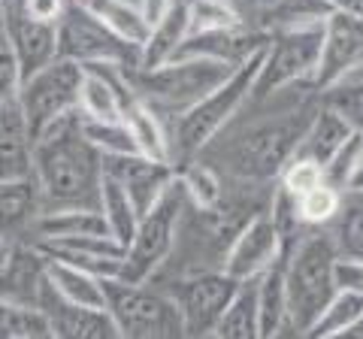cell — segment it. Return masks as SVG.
<instances>
[{"label": "cell", "mask_w": 363, "mask_h": 339, "mask_svg": "<svg viewBox=\"0 0 363 339\" xmlns=\"http://www.w3.org/2000/svg\"><path fill=\"white\" fill-rule=\"evenodd\" d=\"M318 106L321 91L312 79L248 97L240 116L206 143L200 161L215 167L227 182L272 188L297 152Z\"/></svg>", "instance_id": "obj_1"}, {"label": "cell", "mask_w": 363, "mask_h": 339, "mask_svg": "<svg viewBox=\"0 0 363 339\" xmlns=\"http://www.w3.org/2000/svg\"><path fill=\"white\" fill-rule=\"evenodd\" d=\"M33 176H37L43 212L97 206L104 188V155L88 143L79 109L52 124L37 140L33 152Z\"/></svg>", "instance_id": "obj_2"}, {"label": "cell", "mask_w": 363, "mask_h": 339, "mask_svg": "<svg viewBox=\"0 0 363 339\" xmlns=\"http://www.w3.org/2000/svg\"><path fill=\"white\" fill-rule=\"evenodd\" d=\"M339 248L330 228H300L285 240L288 336H309L312 324L333 300Z\"/></svg>", "instance_id": "obj_3"}, {"label": "cell", "mask_w": 363, "mask_h": 339, "mask_svg": "<svg viewBox=\"0 0 363 339\" xmlns=\"http://www.w3.org/2000/svg\"><path fill=\"white\" fill-rule=\"evenodd\" d=\"M236 67H227L221 61L203 58V55H176L157 67H130V85L143 104H149L155 112L173 121L203 100L215 85H221Z\"/></svg>", "instance_id": "obj_4"}, {"label": "cell", "mask_w": 363, "mask_h": 339, "mask_svg": "<svg viewBox=\"0 0 363 339\" xmlns=\"http://www.w3.org/2000/svg\"><path fill=\"white\" fill-rule=\"evenodd\" d=\"M260 58H264V52L255 55L252 61L240 64L221 85H215L206 97L197 100L194 106H188L173 121V164H176V170L182 164L200 157V152L206 149V143L218 137L227 124L240 116V109L248 104V97H252L255 79L260 70Z\"/></svg>", "instance_id": "obj_5"}, {"label": "cell", "mask_w": 363, "mask_h": 339, "mask_svg": "<svg viewBox=\"0 0 363 339\" xmlns=\"http://www.w3.org/2000/svg\"><path fill=\"white\" fill-rule=\"evenodd\" d=\"M106 309L116 321L121 339H179L185 336V321L173 294L152 282L104 279Z\"/></svg>", "instance_id": "obj_6"}, {"label": "cell", "mask_w": 363, "mask_h": 339, "mask_svg": "<svg viewBox=\"0 0 363 339\" xmlns=\"http://www.w3.org/2000/svg\"><path fill=\"white\" fill-rule=\"evenodd\" d=\"M58 55L82 67L100 61L140 67V46L121 40L85 0H67L58 18Z\"/></svg>", "instance_id": "obj_7"}, {"label": "cell", "mask_w": 363, "mask_h": 339, "mask_svg": "<svg viewBox=\"0 0 363 339\" xmlns=\"http://www.w3.org/2000/svg\"><path fill=\"white\" fill-rule=\"evenodd\" d=\"M182 206H185V191L179 185V173L176 182L167 194L155 203L136 224L133 240L124 245V264H121V276L128 282H149L157 269L164 267L176 245V230H179V218H182Z\"/></svg>", "instance_id": "obj_8"}, {"label": "cell", "mask_w": 363, "mask_h": 339, "mask_svg": "<svg viewBox=\"0 0 363 339\" xmlns=\"http://www.w3.org/2000/svg\"><path fill=\"white\" fill-rule=\"evenodd\" d=\"M79 85H82V64L70 58H55L37 73L21 79L18 104L25 109L33 140H40L58 118L76 112Z\"/></svg>", "instance_id": "obj_9"}, {"label": "cell", "mask_w": 363, "mask_h": 339, "mask_svg": "<svg viewBox=\"0 0 363 339\" xmlns=\"http://www.w3.org/2000/svg\"><path fill=\"white\" fill-rule=\"evenodd\" d=\"M321 33L324 28H297V30L269 33L252 97L312 79L318 67V55H321Z\"/></svg>", "instance_id": "obj_10"}, {"label": "cell", "mask_w": 363, "mask_h": 339, "mask_svg": "<svg viewBox=\"0 0 363 339\" xmlns=\"http://www.w3.org/2000/svg\"><path fill=\"white\" fill-rule=\"evenodd\" d=\"M157 288L173 294L182 321H185V336H212L215 324L221 321L240 282L230 273H224V269H209V273L182 276L169 282V285H157Z\"/></svg>", "instance_id": "obj_11"}, {"label": "cell", "mask_w": 363, "mask_h": 339, "mask_svg": "<svg viewBox=\"0 0 363 339\" xmlns=\"http://www.w3.org/2000/svg\"><path fill=\"white\" fill-rule=\"evenodd\" d=\"M360 67H363V18L333 9V16L324 21L321 55H318L312 82L324 94L327 88L348 79Z\"/></svg>", "instance_id": "obj_12"}, {"label": "cell", "mask_w": 363, "mask_h": 339, "mask_svg": "<svg viewBox=\"0 0 363 339\" xmlns=\"http://www.w3.org/2000/svg\"><path fill=\"white\" fill-rule=\"evenodd\" d=\"M4 33L21 79L58 58V21H43L30 16L25 0H9Z\"/></svg>", "instance_id": "obj_13"}, {"label": "cell", "mask_w": 363, "mask_h": 339, "mask_svg": "<svg viewBox=\"0 0 363 339\" xmlns=\"http://www.w3.org/2000/svg\"><path fill=\"white\" fill-rule=\"evenodd\" d=\"M104 173L128 191L133 197L140 216H145L157 200H161L176 182V167L169 161H157L143 152L130 155H106L104 157Z\"/></svg>", "instance_id": "obj_14"}, {"label": "cell", "mask_w": 363, "mask_h": 339, "mask_svg": "<svg viewBox=\"0 0 363 339\" xmlns=\"http://www.w3.org/2000/svg\"><path fill=\"white\" fill-rule=\"evenodd\" d=\"M281 252H285V233L272 221L269 206H267L233 240L230 252H227V261H224V273H230L236 282L257 279L264 269H269L279 261Z\"/></svg>", "instance_id": "obj_15"}, {"label": "cell", "mask_w": 363, "mask_h": 339, "mask_svg": "<svg viewBox=\"0 0 363 339\" xmlns=\"http://www.w3.org/2000/svg\"><path fill=\"white\" fill-rule=\"evenodd\" d=\"M40 309L49 315L55 339H121L106 306H79L64 300L52 282L40 300Z\"/></svg>", "instance_id": "obj_16"}, {"label": "cell", "mask_w": 363, "mask_h": 339, "mask_svg": "<svg viewBox=\"0 0 363 339\" xmlns=\"http://www.w3.org/2000/svg\"><path fill=\"white\" fill-rule=\"evenodd\" d=\"M267 43H269L267 30H257L252 25H245V21H240V25H230V28L191 33L185 40V46L179 49V55H203V58L221 61L227 67H240L264 52Z\"/></svg>", "instance_id": "obj_17"}, {"label": "cell", "mask_w": 363, "mask_h": 339, "mask_svg": "<svg viewBox=\"0 0 363 339\" xmlns=\"http://www.w3.org/2000/svg\"><path fill=\"white\" fill-rule=\"evenodd\" d=\"M43 216V194L37 176L0 179V233L13 245L33 243V228Z\"/></svg>", "instance_id": "obj_18"}, {"label": "cell", "mask_w": 363, "mask_h": 339, "mask_svg": "<svg viewBox=\"0 0 363 339\" xmlns=\"http://www.w3.org/2000/svg\"><path fill=\"white\" fill-rule=\"evenodd\" d=\"M37 140L18 97H0V179L33 176Z\"/></svg>", "instance_id": "obj_19"}, {"label": "cell", "mask_w": 363, "mask_h": 339, "mask_svg": "<svg viewBox=\"0 0 363 339\" xmlns=\"http://www.w3.org/2000/svg\"><path fill=\"white\" fill-rule=\"evenodd\" d=\"M82 236H112L104 212L97 206L43 212L37 228H33V243H61V240H82Z\"/></svg>", "instance_id": "obj_20"}, {"label": "cell", "mask_w": 363, "mask_h": 339, "mask_svg": "<svg viewBox=\"0 0 363 339\" xmlns=\"http://www.w3.org/2000/svg\"><path fill=\"white\" fill-rule=\"evenodd\" d=\"M191 33L188 25V0H176L164 16H157L152 21V30L145 43L140 46V67H157L169 58H176L179 49L185 46Z\"/></svg>", "instance_id": "obj_21"}, {"label": "cell", "mask_w": 363, "mask_h": 339, "mask_svg": "<svg viewBox=\"0 0 363 339\" xmlns=\"http://www.w3.org/2000/svg\"><path fill=\"white\" fill-rule=\"evenodd\" d=\"M351 133H354V128L348 124V118L342 112H336L333 106H327L321 100V106H318L315 118L309 121V128H306L294 157H306V161H315V164L324 167Z\"/></svg>", "instance_id": "obj_22"}, {"label": "cell", "mask_w": 363, "mask_h": 339, "mask_svg": "<svg viewBox=\"0 0 363 339\" xmlns=\"http://www.w3.org/2000/svg\"><path fill=\"white\" fill-rule=\"evenodd\" d=\"M260 300V339L288 336V291H285V252L269 269L257 276Z\"/></svg>", "instance_id": "obj_23"}, {"label": "cell", "mask_w": 363, "mask_h": 339, "mask_svg": "<svg viewBox=\"0 0 363 339\" xmlns=\"http://www.w3.org/2000/svg\"><path fill=\"white\" fill-rule=\"evenodd\" d=\"M45 276H49L52 288L58 291L64 300L79 303V306H106L104 279L88 273V269L76 267V264H67V261H61V257L45 255Z\"/></svg>", "instance_id": "obj_24"}, {"label": "cell", "mask_w": 363, "mask_h": 339, "mask_svg": "<svg viewBox=\"0 0 363 339\" xmlns=\"http://www.w3.org/2000/svg\"><path fill=\"white\" fill-rule=\"evenodd\" d=\"M124 121H128V128L136 140V149L143 155L173 164V128H169V121L161 112H155L149 104L136 100V104L124 112Z\"/></svg>", "instance_id": "obj_25"}, {"label": "cell", "mask_w": 363, "mask_h": 339, "mask_svg": "<svg viewBox=\"0 0 363 339\" xmlns=\"http://www.w3.org/2000/svg\"><path fill=\"white\" fill-rule=\"evenodd\" d=\"M215 339H260V300L257 279L240 282L233 300L227 303L221 321L215 324Z\"/></svg>", "instance_id": "obj_26"}, {"label": "cell", "mask_w": 363, "mask_h": 339, "mask_svg": "<svg viewBox=\"0 0 363 339\" xmlns=\"http://www.w3.org/2000/svg\"><path fill=\"white\" fill-rule=\"evenodd\" d=\"M100 212H104V218H106L112 240L128 245L133 240L136 224H140L143 216H140V209H136L133 197L106 173H104V188H100Z\"/></svg>", "instance_id": "obj_27"}, {"label": "cell", "mask_w": 363, "mask_h": 339, "mask_svg": "<svg viewBox=\"0 0 363 339\" xmlns=\"http://www.w3.org/2000/svg\"><path fill=\"white\" fill-rule=\"evenodd\" d=\"M85 4L94 9L121 40L133 43V46H143L145 37H149L152 21L143 13L140 0H85Z\"/></svg>", "instance_id": "obj_28"}, {"label": "cell", "mask_w": 363, "mask_h": 339, "mask_svg": "<svg viewBox=\"0 0 363 339\" xmlns=\"http://www.w3.org/2000/svg\"><path fill=\"white\" fill-rule=\"evenodd\" d=\"M0 339H55V330L43 309L0 297Z\"/></svg>", "instance_id": "obj_29"}, {"label": "cell", "mask_w": 363, "mask_h": 339, "mask_svg": "<svg viewBox=\"0 0 363 339\" xmlns=\"http://www.w3.org/2000/svg\"><path fill=\"white\" fill-rule=\"evenodd\" d=\"M363 315V294L354 291H336L333 300L324 306V312L318 315V321L312 324L309 336L324 339V336H345L351 327L360 321Z\"/></svg>", "instance_id": "obj_30"}, {"label": "cell", "mask_w": 363, "mask_h": 339, "mask_svg": "<svg viewBox=\"0 0 363 339\" xmlns=\"http://www.w3.org/2000/svg\"><path fill=\"white\" fill-rule=\"evenodd\" d=\"M330 230L339 248V257L363 261V191H348Z\"/></svg>", "instance_id": "obj_31"}, {"label": "cell", "mask_w": 363, "mask_h": 339, "mask_svg": "<svg viewBox=\"0 0 363 339\" xmlns=\"http://www.w3.org/2000/svg\"><path fill=\"white\" fill-rule=\"evenodd\" d=\"M176 173H179L182 191H185V197L194 203V206H215V203L224 197V188H227L224 176L215 167H209L206 161H200V157L182 164Z\"/></svg>", "instance_id": "obj_32"}, {"label": "cell", "mask_w": 363, "mask_h": 339, "mask_svg": "<svg viewBox=\"0 0 363 339\" xmlns=\"http://www.w3.org/2000/svg\"><path fill=\"white\" fill-rule=\"evenodd\" d=\"M345 194L348 191H336L333 185L321 182L312 191H306L303 197H297V212H300L303 228H330L339 216V209H342Z\"/></svg>", "instance_id": "obj_33"}, {"label": "cell", "mask_w": 363, "mask_h": 339, "mask_svg": "<svg viewBox=\"0 0 363 339\" xmlns=\"http://www.w3.org/2000/svg\"><path fill=\"white\" fill-rule=\"evenodd\" d=\"M363 167V133L354 130L351 137L333 152V157L324 164V182L336 191H351L354 179Z\"/></svg>", "instance_id": "obj_34"}, {"label": "cell", "mask_w": 363, "mask_h": 339, "mask_svg": "<svg viewBox=\"0 0 363 339\" xmlns=\"http://www.w3.org/2000/svg\"><path fill=\"white\" fill-rule=\"evenodd\" d=\"M82 130H85L88 143L94 145V149L104 155V157L106 155H130V152H140L124 118H116V121H91V118H82Z\"/></svg>", "instance_id": "obj_35"}, {"label": "cell", "mask_w": 363, "mask_h": 339, "mask_svg": "<svg viewBox=\"0 0 363 339\" xmlns=\"http://www.w3.org/2000/svg\"><path fill=\"white\" fill-rule=\"evenodd\" d=\"M321 100L336 112H342L351 128L363 133V67L348 79H342V82H336L333 88H327Z\"/></svg>", "instance_id": "obj_36"}, {"label": "cell", "mask_w": 363, "mask_h": 339, "mask_svg": "<svg viewBox=\"0 0 363 339\" xmlns=\"http://www.w3.org/2000/svg\"><path fill=\"white\" fill-rule=\"evenodd\" d=\"M240 13H236L233 0H188V25L191 33L215 30V28H230L240 25ZM188 33V37H191Z\"/></svg>", "instance_id": "obj_37"}, {"label": "cell", "mask_w": 363, "mask_h": 339, "mask_svg": "<svg viewBox=\"0 0 363 339\" xmlns=\"http://www.w3.org/2000/svg\"><path fill=\"white\" fill-rule=\"evenodd\" d=\"M321 182H324V167L315 161H306V157H291L288 167L279 176V185L294 197H303L306 191H312Z\"/></svg>", "instance_id": "obj_38"}, {"label": "cell", "mask_w": 363, "mask_h": 339, "mask_svg": "<svg viewBox=\"0 0 363 339\" xmlns=\"http://www.w3.org/2000/svg\"><path fill=\"white\" fill-rule=\"evenodd\" d=\"M336 288L363 294V261H354V257H339L336 261Z\"/></svg>", "instance_id": "obj_39"}, {"label": "cell", "mask_w": 363, "mask_h": 339, "mask_svg": "<svg viewBox=\"0 0 363 339\" xmlns=\"http://www.w3.org/2000/svg\"><path fill=\"white\" fill-rule=\"evenodd\" d=\"M25 6H28L30 16H37L43 21H58L67 0H25Z\"/></svg>", "instance_id": "obj_40"}, {"label": "cell", "mask_w": 363, "mask_h": 339, "mask_svg": "<svg viewBox=\"0 0 363 339\" xmlns=\"http://www.w3.org/2000/svg\"><path fill=\"white\" fill-rule=\"evenodd\" d=\"M173 4H176V0H140V6H143V13L149 16V21H155L157 16H164Z\"/></svg>", "instance_id": "obj_41"}, {"label": "cell", "mask_w": 363, "mask_h": 339, "mask_svg": "<svg viewBox=\"0 0 363 339\" xmlns=\"http://www.w3.org/2000/svg\"><path fill=\"white\" fill-rule=\"evenodd\" d=\"M13 248H16V245L9 243L4 233H0V269H4V267L9 264V257H13Z\"/></svg>", "instance_id": "obj_42"}, {"label": "cell", "mask_w": 363, "mask_h": 339, "mask_svg": "<svg viewBox=\"0 0 363 339\" xmlns=\"http://www.w3.org/2000/svg\"><path fill=\"white\" fill-rule=\"evenodd\" d=\"M348 339H363V315H360V321L354 324V327H351V330L345 333Z\"/></svg>", "instance_id": "obj_43"}, {"label": "cell", "mask_w": 363, "mask_h": 339, "mask_svg": "<svg viewBox=\"0 0 363 339\" xmlns=\"http://www.w3.org/2000/svg\"><path fill=\"white\" fill-rule=\"evenodd\" d=\"M6 9H9V0H0V30L6 28Z\"/></svg>", "instance_id": "obj_44"}, {"label": "cell", "mask_w": 363, "mask_h": 339, "mask_svg": "<svg viewBox=\"0 0 363 339\" xmlns=\"http://www.w3.org/2000/svg\"><path fill=\"white\" fill-rule=\"evenodd\" d=\"M351 191H363V167H360V173L354 179V185H351Z\"/></svg>", "instance_id": "obj_45"}, {"label": "cell", "mask_w": 363, "mask_h": 339, "mask_svg": "<svg viewBox=\"0 0 363 339\" xmlns=\"http://www.w3.org/2000/svg\"><path fill=\"white\" fill-rule=\"evenodd\" d=\"M0 52H9V46H6V33L0 30Z\"/></svg>", "instance_id": "obj_46"}, {"label": "cell", "mask_w": 363, "mask_h": 339, "mask_svg": "<svg viewBox=\"0 0 363 339\" xmlns=\"http://www.w3.org/2000/svg\"><path fill=\"white\" fill-rule=\"evenodd\" d=\"M6 58H9V52H0V64H4Z\"/></svg>", "instance_id": "obj_47"}]
</instances>
